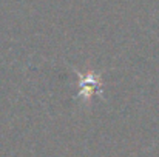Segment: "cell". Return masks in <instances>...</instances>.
<instances>
[{"mask_svg": "<svg viewBox=\"0 0 159 157\" xmlns=\"http://www.w3.org/2000/svg\"><path fill=\"white\" fill-rule=\"evenodd\" d=\"M79 96L85 100L91 99L93 96H102L104 94V88L101 80L98 79V76L94 74V71H90L85 76L79 74Z\"/></svg>", "mask_w": 159, "mask_h": 157, "instance_id": "6da1fadb", "label": "cell"}]
</instances>
